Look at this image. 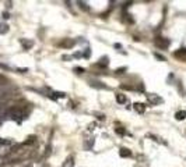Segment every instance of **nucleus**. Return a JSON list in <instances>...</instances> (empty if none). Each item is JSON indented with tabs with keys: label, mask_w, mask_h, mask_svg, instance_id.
<instances>
[{
	"label": "nucleus",
	"mask_w": 186,
	"mask_h": 167,
	"mask_svg": "<svg viewBox=\"0 0 186 167\" xmlns=\"http://www.w3.org/2000/svg\"><path fill=\"white\" fill-rule=\"evenodd\" d=\"M9 32V25L6 22H0V35H4Z\"/></svg>",
	"instance_id": "obj_14"
},
{
	"label": "nucleus",
	"mask_w": 186,
	"mask_h": 167,
	"mask_svg": "<svg viewBox=\"0 0 186 167\" xmlns=\"http://www.w3.org/2000/svg\"><path fill=\"white\" fill-rule=\"evenodd\" d=\"M123 71H126V67H121V68H116V70H115L116 74H123Z\"/></svg>",
	"instance_id": "obj_23"
},
{
	"label": "nucleus",
	"mask_w": 186,
	"mask_h": 167,
	"mask_svg": "<svg viewBox=\"0 0 186 167\" xmlns=\"http://www.w3.org/2000/svg\"><path fill=\"white\" fill-rule=\"evenodd\" d=\"M94 142H95L94 138H88V139H86V141H84V148H86L87 150H91L92 146H94Z\"/></svg>",
	"instance_id": "obj_8"
},
{
	"label": "nucleus",
	"mask_w": 186,
	"mask_h": 167,
	"mask_svg": "<svg viewBox=\"0 0 186 167\" xmlns=\"http://www.w3.org/2000/svg\"><path fill=\"white\" fill-rule=\"evenodd\" d=\"M83 57H84V59H90V57H91V49H90V47L83 50Z\"/></svg>",
	"instance_id": "obj_19"
},
{
	"label": "nucleus",
	"mask_w": 186,
	"mask_h": 167,
	"mask_svg": "<svg viewBox=\"0 0 186 167\" xmlns=\"http://www.w3.org/2000/svg\"><path fill=\"white\" fill-rule=\"evenodd\" d=\"M133 107H134V110H136L139 114H143V113L146 112V104H144V103H140V102L134 103V104H133Z\"/></svg>",
	"instance_id": "obj_6"
},
{
	"label": "nucleus",
	"mask_w": 186,
	"mask_h": 167,
	"mask_svg": "<svg viewBox=\"0 0 186 167\" xmlns=\"http://www.w3.org/2000/svg\"><path fill=\"white\" fill-rule=\"evenodd\" d=\"M115 99H116V102H118V103H121V104H123V103H126V102H127V98H126V95H125V94H116Z\"/></svg>",
	"instance_id": "obj_9"
},
{
	"label": "nucleus",
	"mask_w": 186,
	"mask_h": 167,
	"mask_svg": "<svg viewBox=\"0 0 186 167\" xmlns=\"http://www.w3.org/2000/svg\"><path fill=\"white\" fill-rule=\"evenodd\" d=\"M115 132H116L118 135H125V134H126V131H125L123 127H118V128H115Z\"/></svg>",
	"instance_id": "obj_20"
},
{
	"label": "nucleus",
	"mask_w": 186,
	"mask_h": 167,
	"mask_svg": "<svg viewBox=\"0 0 186 167\" xmlns=\"http://www.w3.org/2000/svg\"><path fill=\"white\" fill-rule=\"evenodd\" d=\"M0 67H1V68H4V70H11L9 65H6V64H1V63H0Z\"/></svg>",
	"instance_id": "obj_30"
},
{
	"label": "nucleus",
	"mask_w": 186,
	"mask_h": 167,
	"mask_svg": "<svg viewBox=\"0 0 186 167\" xmlns=\"http://www.w3.org/2000/svg\"><path fill=\"white\" fill-rule=\"evenodd\" d=\"M74 71H76L77 74H83V73H86V70H84V68H81V67H74Z\"/></svg>",
	"instance_id": "obj_21"
},
{
	"label": "nucleus",
	"mask_w": 186,
	"mask_h": 167,
	"mask_svg": "<svg viewBox=\"0 0 186 167\" xmlns=\"http://www.w3.org/2000/svg\"><path fill=\"white\" fill-rule=\"evenodd\" d=\"M94 116H95V117H97L98 120H104V118H105V116L102 114V113H97V112L94 113Z\"/></svg>",
	"instance_id": "obj_22"
},
{
	"label": "nucleus",
	"mask_w": 186,
	"mask_h": 167,
	"mask_svg": "<svg viewBox=\"0 0 186 167\" xmlns=\"http://www.w3.org/2000/svg\"><path fill=\"white\" fill-rule=\"evenodd\" d=\"M154 56H155L158 60H161V61H165V57H164V56H161V54H158V53H154Z\"/></svg>",
	"instance_id": "obj_24"
},
{
	"label": "nucleus",
	"mask_w": 186,
	"mask_h": 167,
	"mask_svg": "<svg viewBox=\"0 0 186 167\" xmlns=\"http://www.w3.org/2000/svg\"><path fill=\"white\" fill-rule=\"evenodd\" d=\"M1 17H3V18H4V20H7V18H10V14H9V13H6V11H4V13H3V14H1Z\"/></svg>",
	"instance_id": "obj_26"
},
{
	"label": "nucleus",
	"mask_w": 186,
	"mask_h": 167,
	"mask_svg": "<svg viewBox=\"0 0 186 167\" xmlns=\"http://www.w3.org/2000/svg\"><path fill=\"white\" fill-rule=\"evenodd\" d=\"M90 85L94 86V88H98V89H106V85H104V82H101V81H95V79L90 81Z\"/></svg>",
	"instance_id": "obj_7"
},
{
	"label": "nucleus",
	"mask_w": 186,
	"mask_h": 167,
	"mask_svg": "<svg viewBox=\"0 0 186 167\" xmlns=\"http://www.w3.org/2000/svg\"><path fill=\"white\" fill-rule=\"evenodd\" d=\"M76 45V41L74 39H63V41L59 43V46H62V47H65V49H70V47H73Z\"/></svg>",
	"instance_id": "obj_3"
},
{
	"label": "nucleus",
	"mask_w": 186,
	"mask_h": 167,
	"mask_svg": "<svg viewBox=\"0 0 186 167\" xmlns=\"http://www.w3.org/2000/svg\"><path fill=\"white\" fill-rule=\"evenodd\" d=\"M73 164H74V157L70 155V156H69L65 162H63V166H62V167H73Z\"/></svg>",
	"instance_id": "obj_10"
},
{
	"label": "nucleus",
	"mask_w": 186,
	"mask_h": 167,
	"mask_svg": "<svg viewBox=\"0 0 186 167\" xmlns=\"http://www.w3.org/2000/svg\"><path fill=\"white\" fill-rule=\"evenodd\" d=\"M119 155H121V157H130L131 152L127 148H121V149H119Z\"/></svg>",
	"instance_id": "obj_11"
},
{
	"label": "nucleus",
	"mask_w": 186,
	"mask_h": 167,
	"mask_svg": "<svg viewBox=\"0 0 186 167\" xmlns=\"http://www.w3.org/2000/svg\"><path fill=\"white\" fill-rule=\"evenodd\" d=\"M154 45H155L157 47H160V49H168L171 43H169L168 39H165V38H155V39H154Z\"/></svg>",
	"instance_id": "obj_2"
},
{
	"label": "nucleus",
	"mask_w": 186,
	"mask_h": 167,
	"mask_svg": "<svg viewBox=\"0 0 186 167\" xmlns=\"http://www.w3.org/2000/svg\"><path fill=\"white\" fill-rule=\"evenodd\" d=\"M109 65V57L108 56H102L101 59H99V61L97 63V67H102V68H105V67H108Z\"/></svg>",
	"instance_id": "obj_5"
},
{
	"label": "nucleus",
	"mask_w": 186,
	"mask_h": 167,
	"mask_svg": "<svg viewBox=\"0 0 186 167\" xmlns=\"http://www.w3.org/2000/svg\"><path fill=\"white\" fill-rule=\"evenodd\" d=\"M174 56H175V57H179V59H182V60H186V49H181V50L175 52L174 53Z\"/></svg>",
	"instance_id": "obj_13"
},
{
	"label": "nucleus",
	"mask_w": 186,
	"mask_h": 167,
	"mask_svg": "<svg viewBox=\"0 0 186 167\" xmlns=\"http://www.w3.org/2000/svg\"><path fill=\"white\" fill-rule=\"evenodd\" d=\"M113 47H115V49H118V50H121L122 45H121V43H115V45H113Z\"/></svg>",
	"instance_id": "obj_29"
},
{
	"label": "nucleus",
	"mask_w": 186,
	"mask_h": 167,
	"mask_svg": "<svg viewBox=\"0 0 186 167\" xmlns=\"http://www.w3.org/2000/svg\"><path fill=\"white\" fill-rule=\"evenodd\" d=\"M71 59H73V56H67V54H63V56H62V60H65V61L71 60Z\"/></svg>",
	"instance_id": "obj_25"
},
{
	"label": "nucleus",
	"mask_w": 186,
	"mask_h": 167,
	"mask_svg": "<svg viewBox=\"0 0 186 167\" xmlns=\"http://www.w3.org/2000/svg\"><path fill=\"white\" fill-rule=\"evenodd\" d=\"M73 57H76V59H80V57H83V53L77 52V53H74V56H73Z\"/></svg>",
	"instance_id": "obj_28"
},
{
	"label": "nucleus",
	"mask_w": 186,
	"mask_h": 167,
	"mask_svg": "<svg viewBox=\"0 0 186 167\" xmlns=\"http://www.w3.org/2000/svg\"><path fill=\"white\" fill-rule=\"evenodd\" d=\"M175 118L178 120V121H182V120H185V118H186V110H179V112H176Z\"/></svg>",
	"instance_id": "obj_12"
},
{
	"label": "nucleus",
	"mask_w": 186,
	"mask_h": 167,
	"mask_svg": "<svg viewBox=\"0 0 186 167\" xmlns=\"http://www.w3.org/2000/svg\"><path fill=\"white\" fill-rule=\"evenodd\" d=\"M147 100H148V103L153 104V106L164 103V99H162L160 95H157V94H148L147 95Z\"/></svg>",
	"instance_id": "obj_1"
},
{
	"label": "nucleus",
	"mask_w": 186,
	"mask_h": 167,
	"mask_svg": "<svg viewBox=\"0 0 186 167\" xmlns=\"http://www.w3.org/2000/svg\"><path fill=\"white\" fill-rule=\"evenodd\" d=\"M35 141H36V136L31 135V136H28V138H27V141L24 142V145H31V144H34Z\"/></svg>",
	"instance_id": "obj_17"
},
{
	"label": "nucleus",
	"mask_w": 186,
	"mask_h": 167,
	"mask_svg": "<svg viewBox=\"0 0 186 167\" xmlns=\"http://www.w3.org/2000/svg\"><path fill=\"white\" fill-rule=\"evenodd\" d=\"M147 136H148V138H151V139H154V141H155V142H158V144H162V145H166V142H165V141H162V139H161L160 136L153 135V134H148Z\"/></svg>",
	"instance_id": "obj_15"
},
{
	"label": "nucleus",
	"mask_w": 186,
	"mask_h": 167,
	"mask_svg": "<svg viewBox=\"0 0 186 167\" xmlns=\"http://www.w3.org/2000/svg\"><path fill=\"white\" fill-rule=\"evenodd\" d=\"M17 71H18V73H21V74H24V73H28V68H17Z\"/></svg>",
	"instance_id": "obj_27"
},
{
	"label": "nucleus",
	"mask_w": 186,
	"mask_h": 167,
	"mask_svg": "<svg viewBox=\"0 0 186 167\" xmlns=\"http://www.w3.org/2000/svg\"><path fill=\"white\" fill-rule=\"evenodd\" d=\"M20 43H21L24 50H30L34 46V41H31V39H24V38H22V39H20Z\"/></svg>",
	"instance_id": "obj_4"
},
{
	"label": "nucleus",
	"mask_w": 186,
	"mask_h": 167,
	"mask_svg": "<svg viewBox=\"0 0 186 167\" xmlns=\"http://www.w3.org/2000/svg\"><path fill=\"white\" fill-rule=\"evenodd\" d=\"M13 144H14L13 139H1V138H0V145L1 146H10V145H13Z\"/></svg>",
	"instance_id": "obj_16"
},
{
	"label": "nucleus",
	"mask_w": 186,
	"mask_h": 167,
	"mask_svg": "<svg viewBox=\"0 0 186 167\" xmlns=\"http://www.w3.org/2000/svg\"><path fill=\"white\" fill-rule=\"evenodd\" d=\"M78 6H80V9H81V10L90 11V6H88L87 3H84V1H78Z\"/></svg>",
	"instance_id": "obj_18"
}]
</instances>
